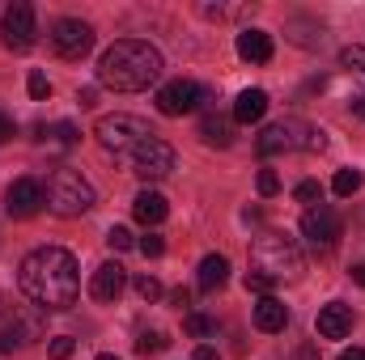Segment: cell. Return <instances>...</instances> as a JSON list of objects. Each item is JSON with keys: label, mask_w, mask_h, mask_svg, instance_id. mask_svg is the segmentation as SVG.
<instances>
[{"label": "cell", "mask_w": 365, "mask_h": 360, "mask_svg": "<svg viewBox=\"0 0 365 360\" xmlns=\"http://www.w3.org/2000/svg\"><path fill=\"white\" fill-rule=\"evenodd\" d=\"M21 292L38 305V309H68L77 305V292H81V275H77V259L64 250V246H38L21 259V275H17Z\"/></svg>", "instance_id": "obj_1"}, {"label": "cell", "mask_w": 365, "mask_h": 360, "mask_svg": "<svg viewBox=\"0 0 365 360\" xmlns=\"http://www.w3.org/2000/svg\"><path fill=\"white\" fill-rule=\"evenodd\" d=\"M162 77V51L140 43V38H119L98 55V85L115 93H136L149 90Z\"/></svg>", "instance_id": "obj_2"}, {"label": "cell", "mask_w": 365, "mask_h": 360, "mask_svg": "<svg viewBox=\"0 0 365 360\" xmlns=\"http://www.w3.org/2000/svg\"><path fill=\"white\" fill-rule=\"evenodd\" d=\"M251 271L264 275L272 288L284 284V280H302V250H297V242L289 233H280V229L259 233L255 246H251Z\"/></svg>", "instance_id": "obj_3"}, {"label": "cell", "mask_w": 365, "mask_h": 360, "mask_svg": "<svg viewBox=\"0 0 365 360\" xmlns=\"http://www.w3.org/2000/svg\"><path fill=\"white\" fill-rule=\"evenodd\" d=\"M323 149H327V132L306 123V119H276L259 136L264 157H276V153H323Z\"/></svg>", "instance_id": "obj_4"}, {"label": "cell", "mask_w": 365, "mask_h": 360, "mask_svg": "<svg viewBox=\"0 0 365 360\" xmlns=\"http://www.w3.org/2000/svg\"><path fill=\"white\" fill-rule=\"evenodd\" d=\"M47 208H51L56 216H64V221L90 212L93 208L90 179H86L81 170H73V166H60V170L51 174V182H47Z\"/></svg>", "instance_id": "obj_5"}, {"label": "cell", "mask_w": 365, "mask_h": 360, "mask_svg": "<svg viewBox=\"0 0 365 360\" xmlns=\"http://www.w3.org/2000/svg\"><path fill=\"white\" fill-rule=\"evenodd\" d=\"M93 136H98V144H102L106 153H115V157H123V153H128V157H132V153H136L149 136H158V132H153L145 119H136V115H123V110H119V115H102V119L93 123Z\"/></svg>", "instance_id": "obj_6"}, {"label": "cell", "mask_w": 365, "mask_h": 360, "mask_svg": "<svg viewBox=\"0 0 365 360\" xmlns=\"http://www.w3.org/2000/svg\"><path fill=\"white\" fill-rule=\"evenodd\" d=\"M302 238H306V246H310L314 255L336 250V242H340V216H336V208L314 203V208L302 216Z\"/></svg>", "instance_id": "obj_7"}, {"label": "cell", "mask_w": 365, "mask_h": 360, "mask_svg": "<svg viewBox=\"0 0 365 360\" xmlns=\"http://www.w3.org/2000/svg\"><path fill=\"white\" fill-rule=\"evenodd\" d=\"M51 47H56L60 60H81V55H90L93 26L81 21V17H60V21L51 26Z\"/></svg>", "instance_id": "obj_8"}, {"label": "cell", "mask_w": 365, "mask_h": 360, "mask_svg": "<svg viewBox=\"0 0 365 360\" xmlns=\"http://www.w3.org/2000/svg\"><path fill=\"white\" fill-rule=\"evenodd\" d=\"M34 9L26 4V0H13L9 9H4V17H0V38H4V47L9 51H30L34 47Z\"/></svg>", "instance_id": "obj_9"}, {"label": "cell", "mask_w": 365, "mask_h": 360, "mask_svg": "<svg viewBox=\"0 0 365 360\" xmlns=\"http://www.w3.org/2000/svg\"><path fill=\"white\" fill-rule=\"evenodd\" d=\"M132 170L140 174L145 182H158L166 179L170 170H175V149L166 144V140H158V136H149L136 153H132Z\"/></svg>", "instance_id": "obj_10"}, {"label": "cell", "mask_w": 365, "mask_h": 360, "mask_svg": "<svg viewBox=\"0 0 365 360\" xmlns=\"http://www.w3.org/2000/svg\"><path fill=\"white\" fill-rule=\"evenodd\" d=\"M208 93L200 90L195 81H170V85H162L158 90V110L166 115V119H179V115H191V110H200V102H204Z\"/></svg>", "instance_id": "obj_11"}, {"label": "cell", "mask_w": 365, "mask_h": 360, "mask_svg": "<svg viewBox=\"0 0 365 360\" xmlns=\"http://www.w3.org/2000/svg\"><path fill=\"white\" fill-rule=\"evenodd\" d=\"M43 203H47V191H43V182L38 179H17L9 191H4V212H9L13 221L34 216Z\"/></svg>", "instance_id": "obj_12"}, {"label": "cell", "mask_w": 365, "mask_h": 360, "mask_svg": "<svg viewBox=\"0 0 365 360\" xmlns=\"http://www.w3.org/2000/svg\"><path fill=\"white\" fill-rule=\"evenodd\" d=\"M123 288H128V271L119 268L115 259H106V263L90 275V297L93 301H119Z\"/></svg>", "instance_id": "obj_13"}, {"label": "cell", "mask_w": 365, "mask_h": 360, "mask_svg": "<svg viewBox=\"0 0 365 360\" xmlns=\"http://www.w3.org/2000/svg\"><path fill=\"white\" fill-rule=\"evenodd\" d=\"M314 331H319L323 339H344V335L353 331V309H349L344 301L323 305V309H319V318H314Z\"/></svg>", "instance_id": "obj_14"}, {"label": "cell", "mask_w": 365, "mask_h": 360, "mask_svg": "<svg viewBox=\"0 0 365 360\" xmlns=\"http://www.w3.org/2000/svg\"><path fill=\"white\" fill-rule=\"evenodd\" d=\"M43 335V322L38 318H13L9 327H0V352H13V348H26Z\"/></svg>", "instance_id": "obj_15"}, {"label": "cell", "mask_w": 365, "mask_h": 360, "mask_svg": "<svg viewBox=\"0 0 365 360\" xmlns=\"http://www.w3.org/2000/svg\"><path fill=\"white\" fill-rule=\"evenodd\" d=\"M255 327L268 331V335H280V331L289 327V305H284L280 297H259V305H255Z\"/></svg>", "instance_id": "obj_16"}, {"label": "cell", "mask_w": 365, "mask_h": 360, "mask_svg": "<svg viewBox=\"0 0 365 360\" xmlns=\"http://www.w3.org/2000/svg\"><path fill=\"white\" fill-rule=\"evenodd\" d=\"M238 55L247 64H268L272 60V34L268 30H242L238 34Z\"/></svg>", "instance_id": "obj_17"}, {"label": "cell", "mask_w": 365, "mask_h": 360, "mask_svg": "<svg viewBox=\"0 0 365 360\" xmlns=\"http://www.w3.org/2000/svg\"><path fill=\"white\" fill-rule=\"evenodd\" d=\"M225 280H230V259H225V255H204V259H200V271H195L200 292H217Z\"/></svg>", "instance_id": "obj_18"}, {"label": "cell", "mask_w": 365, "mask_h": 360, "mask_svg": "<svg viewBox=\"0 0 365 360\" xmlns=\"http://www.w3.org/2000/svg\"><path fill=\"white\" fill-rule=\"evenodd\" d=\"M166 212H170V203H166L158 191H140V195L132 199V216H136L140 225H162Z\"/></svg>", "instance_id": "obj_19"}, {"label": "cell", "mask_w": 365, "mask_h": 360, "mask_svg": "<svg viewBox=\"0 0 365 360\" xmlns=\"http://www.w3.org/2000/svg\"><path fill=\"white\" fill-rule=\"evenodd\" d=\"M268 115V93L264 90H242L238 102H234V119L238 123H259Z\"/></svg>", "instance_id": "obj_20"}, {"label": "cell", "mask_w": 365, "mask_h": 360, "mask_svg": "<svg viewBox=\"0 0 365 360\" xmlns=\"http://www.w3.org/2000/svg\"><path fill=\"white\" fill-rule=\"evenodd\" d=\"M200 136H204V144H212V149H230V144H234V123L221 119V115H204Z\"/></svg>", "instance_id": "obj_21"}, {"label": "cell", "mask_w": 365, "mask_h": 360, "mask_svg": "<svg viewBox=\"0 0 365 360\" xmlns=\"http://www.w3.org/2000/svg\"><path fill=\"white\" fill-rule=\"evenodd\" d=\"M331 191H336V195H344V199H349V195H357V191H361V170H336Z\"/></svg>", "instance_id": "obj_22"}, {"label": "cell", "mask_w": 365, "mask_h": 360, "mask_svg": "<svg viewBox=\"0 0 365 360\" xmlns=\"http://www.w3.org/2000/svg\"><path fill=\"white\" fill-rule=\"evenodd\" d=\"M166 348H170L166 331H145V335L136 339V352H140V356H153V352H166Z\"/></svg>", "instance_id": "obj_23"}, {"label": "cell", "mask_w": 365, "mask_h": 360, "mask_svg": "<svg viewBox=\"0 0 365 360\" xmlns=\"http://www.w3.org/2000/svg\"><path fill=\"white\" fill-rule=\"evenodd\" d=\"M106 246H110L115 255H123V250H132L136 242H132V233H128L123 225H110V229H106Z\"/></svg>", "instance_id": "obj_24"}, {"label": "cell", "mask_w": 365, "mask_h": 360, "mask_svg": "<svg viewBox=\"0 0 365 360\" xmlns=\"http://www.w3.org/2000/svg\"><path fill=\"white\" fill-rule=\"evenodd\" d=\"M182 327H187V335H195V339H204V335H212V331H217V322H212V318H204V314H187V322H182Z\"/></svg>", "instance_id": "obj_25"}, {"label": "cell", "mask_w": 365, "mask_h": 360, "mask_svg": "<svg viewBox=\"0 0 365 360\" xmlns=\"http://www.w3.org/2000/svg\"><path fill=\"white\" fill-rule=\"evenodd\" d=\"M340 64H344L349 73L365 77V47H344V51H340Z\"/></svg>", "instance_id": "obj_26"}, {"label": "cell", "mask_w": 365, "mask_h": 360, "mask_svg": "<svg viewBox=\"0 0 365 360\" xmlns=\"http://www.w3.org/2000/svg\"><path fill=\"white\" fill-rule=\"evenodd\" d=\"M26 90H30L34 102H47V97H51V81H47L43 73H30V77H26Z\"/></svg>", "instance_id": "obj_27"}, {"label": "cell", "mask_w": 365, "mask_h": 360, "mask_svg": "<svg viewBox=\"0 0 365 360\" xmlns=\"http://www.w3.org/2000/svg\"><path fill=\"white\" fill-rule=\"evenodd\" d=\"M136 246H140V255H145V259H162V255H166V242H162V233H145Z\"/></svg>", "instance_id": "obj_28"}, {"label": "cell", "mask_w": 365, "mask_h": 360, "mask_svg": "<svg viewBox=\"0 0 365 360\" xmlns=\"http://www.w3.org/2000/svg\"><path fill=\"white\" fill-rule=\"evenodd\" d=\"M132 284H136V292H140L145 301H158V297H162V284H158V275H136Z\"/></svg>", "instance_id": "obj_29"}, {"label": "cell", "mask_w": 365, "mask_h": 360, "mask_svg": "<svg viewBox=\"0 0 365 360\" xmlns=\"http://www.w3.org/2000/svg\"><path fill=\"white\" fill-rule=\"evenodd\" d=\"M47 352H51V360H68L73 352H77V339H68V335H56Z\"/></svg>", "instance_id": "obj_30"}, {"label": "cell", "mask_w": 365, "mask_h": 360, "mask_svg": "<svg viewBox=\"0 0 365 360\" xmlns=\"http://www.w3.org/2000/svg\"><path fill=\"white\" fill-rule=\"evenodd\" d=\"M319 195H323V186H319L314 179H306V182H297V186H293V199H302V203H314Z\"/></svg>", "instance_id": "obj_31"}, {"label": "cell", "mask_w": 365, "mask_h": 360, "mask_svg": "<svg viewBox=\"0 0 365 360\" xmlns=\"http://www.w3.org/2000/svg\"><path fill=\"white\" fill-rule=\"evenodd\" d=\"M255 186H259V195H276V191H280V179H276V170H259Z\"/></svg>", "instance_id": "obj_32"}, {"label": "cell", "mask_w": 365, "mask_h": 360, "mask_svg": "<svg viewBox=\"0 0 365 360\" xmlns=\"http://www.w3.org/2000/svg\"><path fill=\"white\" fill-rule=\"evenodd\" d=\"M56 140L60 144H77V127L73 123H56Z\"/></svg>", "instance_id": "obj_33"}, {"label": "cell", "mask_w": 365, "mask_h": 360, "mask_svg": "<svg viewBox=\"0 0 365 360\" xmlns=\"http://www.w3.org/2000/svg\"><path fill=\"white\" fill-rule=\"evenodd\" d=\"M13 132H17V127H13V119L0 110V144H9V140H13Z\"/></svg>", "instance_id": "obj_34"}, {"label": "cell", "mask_w": 365, "mask_h": 360, "mask_svg": "<svg viewBox=\"0 0 365 360\" xmlns=\"http://www.w3.org/2000/svg\"><path fill=\"white\" fill-rule=\"evenodd\" d=\"M195 360H221V356H217V348L204 344V348H195Z\"/></svg>", "instance_id": "obj_35"}, {"label": "cell", "mask_w": 365, "mask_h": 360, "mask_svg": "<svg viewBox=\"0 0 365 360\" xmlns=\"http://www.w3.org/2000/svg\"><path fill=\"white\" fill-rule=\"evenodd\" d=\"M349 275H353V284H361V288H365V263H353Z\"/></svg>", "instance_id": "obj_36"}, {"label": "cell", "mask_w": 365, "mask_h": 360, "mask_svg": "<svg viewBox=\"0 0 365 360\" xmlns=\"http://www.w3.org/2000/svg\"><path fill=\"white\" fill-rule=\"evenodd\" d=\"M340 360H365V348H349V352H340Z\"/></svg>", "instance_id": "obj_37"}, {"label": "cell", "mask_w": 365, "mask_h": 360, "mask_svg": "<svg viewBox=\"0 0 365 360\" xmlns=\"http://www.w3.org/2000/svg\"><path fill=\"white\" fill-rule=\"evenodd\" d=\"M353 110H357V115L365 119V93H361V97H353Z\"/></svg>", "instance_id": "obj_38"}, {"label": "cell", "mask_w": 365, "mask_h": 360, "mask_svg": "<svg viewBox=\"0 0 365 360\" xmlns=\"http://www.w3.org/2000/svg\"><path fill=\"white\" fill-rule=\"evenodd\" d=\"M98 360H119V356H110V352H102V356H98Z\"/></svg>", "instance_id": "obj_39"}]
</instances>
